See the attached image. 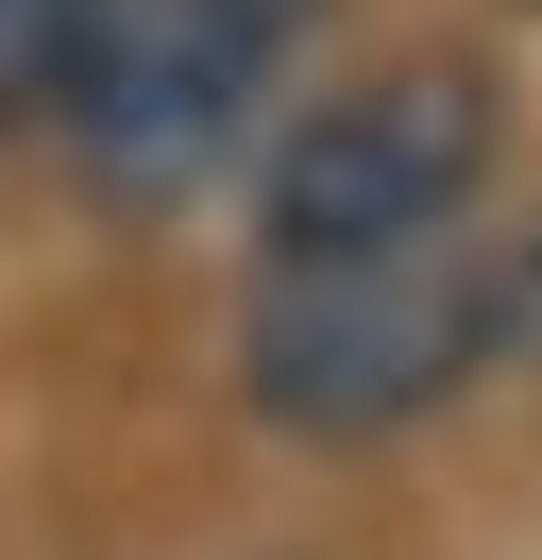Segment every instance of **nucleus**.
<instances>
[{
  "label": "nucleus",
  "instance_id": "obj_2",
  "mask_svg": "<svg viewBox=\"0 0 542 560\" xmlns=\"http://www.w3.org/2000/svg\"><path fill=\"white\" fill-rule=\"evenodd\" d=\"M305 18H322V0H119L85 103H68V171H85L102 205H187L221 153H255Z\"/></svg>",
  "mask_w": 542,
  "mask_h": 560
},
{
  "label": "nucleus",
  "instance_id": "obj_1",
  "mask_svg": "<svg viewBox=\"0 0 542 560\" xmlns=\"http://www.w3.org/2000/svg\"><path fill=\"white\" fill-rule=\"evenodd\" d=\"M237 357L288 442H390L440 390L508 374V238L440 221V238H373V255H255Z\"/></svg>",
  "mask_w": 542,
  "mask_h": 560
},
{
  "label": "nucleus",
  "instance_id": "obj_3",
  "mask_svg": "<svg viewBox=\"0 0 542 560\" xmlns=\"http://www.w3.org/2000/svg\"><path fill=\"white\" fill-rule=\"evenodd\" d=\"M492 205V85L474 69H390L339 85L271 137L255 171V255H373V238H440V221Z\"/></svg>",
  "mask_w": 542,
  "mask_h": 560
},
{
  "label": "nucleus",
  "instance_id": "obj_4",
  "mask_svg": "<svg viewBox=\"0 0 542 560\" xmlns=\"http://www.w3.org/2000/svg\"><path fill=\"white\" fill-rule=\"evenodd\" d=\"M119 0H0V137H68Z\"/></svg>",
  "mask_w": 542,
  "mask_h": 560
},
{
  "label": "nucleus",
  "instance_id": "obj_5",
  "mask_svg": "<svg viewBox=\"0 0 542 560\" xmlns=\"http://www.w3.org/2000/svg\"><path fill=\"white\" fill-rule=\"evenodd\" d=\"M508 374H542V238H508Z\"/></svg>",
  "mask_w": 542,
  "mask_h": 560
}]
</instances>
